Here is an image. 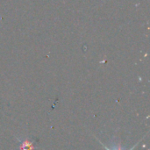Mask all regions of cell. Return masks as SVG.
Segmentation results:
<instances>
[{
  "mask_svg": "<svg viewBox=\"0 0 150 150\" xmlns=\"http://www.w3.org/2000/svg\"><path fill=\"white\" fill-rule=\"evenodd\" d=\"M17 140L19 142V148L18 150H34L35 149V142H37L36 139H31V138H23L19 139L17 138Z\"/></svg>",
  "mask_w": 150,
  "mask_h": 150,
  "instance_id": "1",
  "label": "cell"
}]
</instances>
